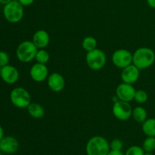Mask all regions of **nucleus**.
Here are the masks:
<instances>
[{
    "mask_svg": "<svg viewBox=\"0 0 155 155\" xmlns=\"http://www.w3.org/2000/svg\"><path fill=\"white\" fill-rule=\"evenodd\" d=\"M155 61V52L148 47H140L133 54V64L139 70L150 68Z\"/></svg>",
    "mask_w": 155,
    "mask_h": 155,
    "instance_id": "nucleus-1",
    "label": "nucleus"
},
{
    "mask_svg": "<svg viewBox=\"0 0 155 155\" xmlns=\"http://www.w3.org/2000/svg\"><path fill=\"white\" fill-rule=\"evenodd\" d=\"M110 151V143L101 136H93L86 143V152L87 155H107Z\"/></svg>",
    "mask_w": 155,
    "mask_h": 155,
    "instance_id": "nucleus-2",
    "label": "nucleus"
},
{
    "mask_svg": "<svg viewBox=\"0 0 155 155\" xmlns=\"http://www.w3.org/2000/svg\"><path fill=\"white\" fill-rule=\"evenodd\" d=\"M5 19L12 24L19 23L24 18V6L18 0H12L8 4L5 5L2 9Z\"/></svg>",
    "mask_w": 155,
    "mask_h": 155,
    "instance_id": "nucleus-3",
    "label": "nucleus"
},
{
    "mask_svg": "<svg viewBox=\"0 0 155 155\" xmlns=\"http://www.w3.org/2000/svg\"><path fill=\"white\" fill-rule=\"evenodd\" d=\"M38 49L39 48L34 45L33 41H23L17 47V58L22 63L31 62L36 58Z\"/></svg>",
    "mask_w": 155,
    "mask_h": 155,
    "instance_id": "nucleus-4",
    "label": "nucleus"
},
{
    "mask_svg": "<svg viewBox=\"0 0 155 155\" xmlns=\"http://www.w3.org/2000/svg\"><path fill=\"white\" fill-rule=\"evenodd\" d=\"M10 101L18 108H27L31 103V96L28 91L23 87H15L10 93Z\"/></svg>",
    "mask_w": 155,
    "mask_h": 155,
    "instance_id": "nucleus-5",
    "label": "nucleus"
},
{
    "mask_svg": "<svg viewBox=\"0 0 155 155\" xmlns=\"http://www.w3.org/2000/svg\"><path fill=\"white\" fill-rule=\"evenodd\" d=\"M86 64L90 69L99 71L102 69L106 64V54L102 50L95 48L88 51L86 56Z\"/></svg>",
    "mask_w": 155,
    "mask_h": 155,
    "instance_id": "nucleus-6",
    "label": "nucleus"
},
{
    "mask_svg": "<svg viewBox=\"0 0 155 155\" xmlns=\"http://www.w3.org/2000/svg\"><path fill=\"white\" fill-rule=\"evenodd\" d=\"M112 113L117 120L125 121L132 117L133 108L130 102L119 100L114 103L112 107Z\"/></svg>",
    "mask_w": 155,
    "mask_h": 155,
    "instance_id": "nucleus-7",
    "label": "nucleus"
},
{
    "mask_svg": "<svg viewBox=\"0 0 155 155\" xmlns=\"http://www.w3.org/2000/svg\"><path fill=\"white\" fill-rule=\"evenodd\" d=\"M111 61L117 68L124 69L133 64V54L127 49H117L112 54Z\"/></svg>",
    "mask_w": 155,
    "mask_h": 155,
    "instance_id": "nucleus-8",
    "label": "nucleus"
},
{
    "mask_svg": "<svg viewBox=\"0 0 155 155\" xmlns=\"http://www.w3.org/2000/svg\"><path fill=\"white\" fill-rule=\"evenodd\" d=\"M136 89L133 84L123 83L118 85L116 89V95L119 98L120 100L127 102H130L134 100Z\"/></svg>",
    "mask_w": 155,
    "mask_h": 155,
    "instance_id": "nucleus-9",
    "label": "nucleus"
},
{
    "mask_svg": "<svg viewBox=\"0 0 155 155\" xmlns=\"http://www.w3.org/2000/svg\"><path fill=\"white\" fill-rule=\"evenodd\" d=\"M139 76H140V70L133 64L122 69L120 74L123 83H129V84H133L136 83L139 80Z\"/></svg>",
    "mask_w": 155,
    "mask_h": 155,
    "instance_id": "nucleus-10",
    "label": "nucleus"
},
{
    "mask_svg": "<svg viewBox=\"0 0 155 155\" xmlns=\"http://www.w3.org/2000/svg\"><path fill=\"white\" fill-rule=\"evenodd\" d=\"M30 75L32 80L37 83L45 81L48 77V69L44 64L37 63L33 65L30 70Z\"/></svg>",
    "mask_w": 155,
    "mask_h": 155,
    "instance_id": "nucleus-11",
    "label": "nucleus"
},
{
    "mask_svg": "<svg viewBox=\"0 0 155 155\" xmlns=\"http://www.w3.org/2000/svg\"><path fill=\"white\" fill-rule=\"evenodd\" d=\"M19 71L15 67L8 64L1 68V79L7 84H15L19 80Z\"/></svg>",
    "mask_w": 155,
    "mask_h": 155,
    "instance_id": "nucleus-12",
    "label": "nucleus"
},
{
    "mask_svg": "<svg viewBox=\"0 0 155 155\" xmlns=\"http://www.w3.org/2000/svg\"><path fill=\"white\" fill-rule=\"evenodd\" d=\"M19 148L18 141L13 136H5L0 141V151L7 154H15Z\"/></svg>",
    "mask_w": 155,
    "mask_h": 155,
    "instance_id": "nucleus-13",
    "label": "nucleus"
},
{
    "mask_svg": "<svg viewBox=\"0 0 155 155\" xmlns=\"http://www.w3.org/2000/svg\"><path fill=\"white\" fill-rule=\"evenodd\" d=\"M48 86L52 92H61L65 87V80L61 74L58 73H53L47 78Z\"/></svg>",
    "mask_w": 155,
    "mask_h": 155,
    "instance_id": "nucleus-14",
    "label": "nucleus"
},
{
    "mask_svg": "<svg viewBox=\"0 0 155 155\" xmlns=\"http://www.w3.org/2000/svg\"><path fill=\"white\" fill-rule=\"evenodd\" d=\"M34 45L39 49L46 48L50 42L49 34L47 31L44 30H39L33 34L32 39Z\"/></svg>",
    "mask_w": 155,
    "mask_h": 155,
    "instance_id": "nucleus-15",
    "label": "nucleus"
},
{
    "mask_svg": "<svg viewBox=\"0 0 155 155\" xmlns=\"http://www.w3.org/2000/svg\"><path fill=\"white\" fill-rule=\"evenodd\" d=\"M27 112L30 117L35 119L42 118L45 114V110L41 104L38 103H30L27 107Z\"/></svg>",
    "mask_w": 155,
    "mask_h": 155,
    "instance_id": "nucleus-16",
    "label": "nucleus"
},
{
    "mask_svg": "<svg viewBox=\"0 0 155 155\" xmlns=\"http://www.w3.org/2000/svg\"><path fill=\"white\" fill-rule=\"evenodd\" d=\"M142 130L147 136L155 137V118H148L142 123Z\"/></svg>",
    "mask_w": 155,
    "mask_h": 155,
    "instance_id": "nucleus-17",
    "label": "nucleus"
},
{
    "mask_svg": "<svg viewBox=\"0 0 155 155\" xmlns=\"http://www.w3.org/2000/svg\"><path fill=\"white\" fill-rule=\"evenodd\" d=\"M132 117H133L136 122L142 124L148 119V113H147V110L143 107L138 106V107H136L133 110Z\"/></svg>",
    "mask_w": 155,
    "mask_h": 155,
    "instance_id": "nucleus-18",
    "label": "nucleus"
},
{
    "mask_svg": "<svg viewBox=\"0 0 155 155\" xmlns=\"http://www.w3.org/2000/svg\"><path fill=\"white\" fill-rule=\"evenodd\" d=\"M82 47L85 51H90L97 48V40L93 36H86L82 42Z\"/></svg>",
    "mask_w": 155,
    "mask_h": 155,
    "instance_id": "nucleus-19",
    "label": "nucleus"
},
{
    "mask_svg": "<svg viewBox=\"0 0 155 155\" xmlns=\"http://www.w3.org/2000/svg\"><path fill=\"white\" fill-rule=\"evenodd\" d=\"M36 61L37 63L44 64H45L48 63V61L50 59V55L48 54V51L45 50V48H42V49H38L37 53L36 55Z\"/></svg>",
    "mask_w": 155,
    "mask_h": 155,
    "instance_id": "nucleus-20",
    "label": "nucleus"
},
{
    "mask_svg": "<svg viewBox=\"0 0 155 155\" xmlns=\"http://www.w3.org/2000/svg\"><path fill=\"white\" fill-rule=\"evenodd\" d=\"M142 148L145 152H153L155 151V137L148 136L143 142Z\"/></svg>",
    "mask_w": 155,
    "mask_h": 155,
    "instance_id": "nucleus-21",
    "label": "nucleus"
},
{
    "mask_svg": "<svg viewBox=\"0 0 155 155\" xmlns=\"http://www.w3.org/2000/svg\"><path fill=\"white\" fill-rule=\"evenodd\" d=\"M148 99V95L145 90L139 89L136 91L134 96V100L139 104H144L146 102Z\"/></svg>",
    "mask_w": 155,
    "mask_h": 155,
    "instance_id": "nucleus-22",
    "label": "nucleus"
},
{
    "mask_svg": "<svg viewBox=\"0 0 155 155\" xmlns=\"http://www.w3.org/2000/svg\"><path fill=\"white\" fill-rule=\"evenodd\" d=\"M145 151L142 147H139L138 145H133L130 147L126 151L125 155H144Z\"/></svg>",
    "mask_w": 155,
    "mask_h": 155,
    "instance_id": "nucleus-23",
    "label": "nucleus"
},
{
    "mask_svg": "<svg viewBox=\"0 0 155 155\" xmlns=\"http://www.w3.org/2000/svg\"><path fill=\"white\" fill-rule=\"evenodd\" d=\"M124 147L122 141L118 139H113L110 143V148L112 151H121Z\"/></svg>",
    "mask_w": 155,
    "mask_h": 155,
    "instance_id": "nucleus-24",
    "label": "nucleus"
},
{
    "mask_svg": "<svg viewBox=\"0 0 155 155\" xmlns=\"http://www.w3.org/2000/svg\"><path fill=\"white\" fill-rule=\"evenodd\" d=\"M9 60L10 58L8 54L5 51H0V68H2L9 64Z\"/></svg>",
    "mask_w": 155,
    "mask_h": 155,
    "instance_id": "nucleus-25",
    "label": "nucleus"
},
{
    "mask_svg": "<svg viewBox=\"0 0 155 155\" xmlns=\"http://www.w3.org/2000/svg\"><path fill=\"white\" fill-rule=\"evenodd\" d=\"M20 3L24 7H26V6H30L34 2V0H18Z\"/></svg>",
    "mask_w": 155,
    "mask_h": 155,
    "instance_id": "nucleus-26",
    "label": "nucleus"
},
{
    "mask_svg": "<svg viewBox=\"0 0 155 155\" xmlns=\"http://www.w3.org/2000/svg\"><path fill=\"white\" fill-rule=\"evenodd\" d=\"M107 155H125L121 151H112L110 150Z\"/></svg>",
    "mask_w": 155,
    "mask_h": 155,
    "instance_id": "nucleus-27",
    "label": "nucleus"
},
{
    "mask_svg": "<svg viewBox=\"0 0 155 155\" xmlns=\"http://www.w3.org/2000/svg\"><path fill=\"white\" fill-rule=\"evenodd\" d=\"M148 6L152 8H155V0H146Z\"/></svg>",
    "mask_w": 155,
    "mask_h": 155,
    "instance_id": "nucleus-28",
    "label": "nucleus"
},
{
    "mask_svg": "<svg viewBox=\"0 0 155 155\" xmlns=\"http://www.w3.org/2000/svg\"><path fill=\"white\" fill-rule=\"evenodd\" d=\"M3 137H4V130L2 126H0V141L3 139Z\"/></svg>",
    "mask_w": 155,
    "mask_h": 155,
    "instance_id": "nucleus-29",
    "label": "nucleus"
},
{
    "mask_svg": "<svg viewBox=\"0 0 155 155\" xmlns=\"http://www.w3.org/2000/svg\"><path fill=\"white\" fill-rule=\"evenodd\" d=\"M11 1H12V0H0V4L2 5H6L8 4V3L10 2Z\"/></svg>",
    "mask_w": 155,
    "mask_h": 155,
    "instance_id": "nucleus-30",
    "label": "nucleus"
},
{
    "mask_svg": "<svg viewBox=\"0 0 155 155\" xmlns=\"http://www.w3.org/2000/svg\"><path fill=\"white\" fill-rule=\"evenodd\" d=\"M144 155H154L152 152H145Z\"/></svg>",
    "mask_w": 155,
    "mask_h": 155,
    "instance_id": "nucleus-31",
    "label": "nucleus"
},
{
    "mask_svg": "<svg viewBox=\"0 0 155 155\" xmlns=\"http://www.w3.org/2000/svg\"><path fill=\"white\" fill-rule=\"evenodd\" d=\"M0 79H1V68H0Z\"/></svg>",
    "mask_w": 155,
    "mask_h": 155,
    "instance_id": "nucleus-32",
    "label": "nucleus"
},
{
    "mask_svg": "<svg viewBox=\"0 0 155 155\" xmlns=\"http://www.w3.org/2000/svg\"><path fill=\"white\" fill-rule=\"evenodd\" d=\"M0 155H2V152L1 151H0Z\"/></svg>",
    "mask_w": 155,
    "mask_h": 155,
    "instance_id": "nucleus-33",
    "label": "nucleus"
}]
</instances>
